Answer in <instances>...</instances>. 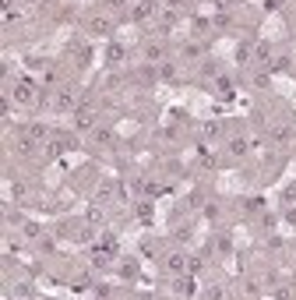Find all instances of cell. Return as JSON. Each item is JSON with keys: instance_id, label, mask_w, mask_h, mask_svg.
<instances>
[{"instance_id": "277c9868", "label": "cell", "mask_w": 296, "mask_h": 300, "mask_svg": "<svg viewBox=\"0 0 296 300\" xmlns=\"http://www.w3.org/2000/svg\"><path fill=\"white\" fill-rule=\"evenodd\" d=\"M222 74V64L215 60V57H205V64H201V78H219Z\"/></svg>"}, {"instance_id": "4fadbf2b", "label": "cell", "mask_w": 296, "mask_h": 300, "mask_svg": "<svg viewBox=\"0 0 296 300\" xmlns=\"http://www.w3.org/2000/svg\"><path fill=\"white\" fill-rule=\"evenodd\" d=\"M106 7H124V0H102Z\"/></svg>"}, {"instance_id": "7a4b0ae2", "label": "cell", "mask_w": 296, "mask_h": 300, "mask_svg": "<svg viewBox=\"0 0 296 300\" xmlns=\"http://www.w3.org/2000/svg\"><path fill=\"white\" fill-rule=\"evenodd\" d=\"M166 269H169L173 276H183V269H187V258H183L180 251H173V254L166 258Z\"/></svg>"}, {"instance_id": "9c48e42d", "label": "cell", "mask_w": 296, "mask_h": 300, "mask_svg": "<svg viewBox=\"0 0 296 300\" xmlns=\"http://www.w3.org/2000/svg\"><path fill=\"white\" fill-rule=\"evenodd\" d=\"M14 99H18V102H28V99H32V89H28V82H18V85H14Z\"/></svg>"}, {"instance_id": "5b68a950", "label": "cell", "mask_w": 296, "mask_h": 300, "mask_svg": "<svg viewBox=\"0 0 296 300\" xmlns=\"http://www.w3.org/2000/svg\"><path fill=\"white\" fill-rule=\"evenodd\" d=\"M92 35H113V21H109V18H92Z\"/></svg>"}, {"instance_id": "7c38bea8", "label": "cell", "mask_w": 296, "mask_h": 300, "mask_svg": "<svg viewBox=\"0 0 296 300\" xmlns=\"http://www.w3.org/2000/svg\"><path fill=\"white\" fill-rule=\"evenodd\" d=\"M286 222H289V226H296V208H286Z\"/></svg>"}, {"instance_id": "8fae6325", "label": "cell", "mask_w": 296, "mask_h": 300, "mask_svg": "<svg viewBox=\"0 0 296 300\" xmlns=\"http://www.w3.org/2000/svg\"><path fill=\"white\" fill-rule=\"evenodd\" d=\"M282 7V0H265V11H279Z\"/></svg>"}, {"instance_id": "6da1fadb", "label": "cell", "mask_w": 296, "mask_h": 300, "mask_svg": "<svg viewBox=\"0 0 296 300\" xmlns=\"http://www.w3.org/2000/svg\"><path fill=\"white\" fill-rule=\"evenodd\" d=\"M169 293H173V297H191V293H194V279H191V276H176L173 286H169Z\"/></svg>"}, {"instance_id": "3957f363", "label": "cell", "mask_w": 296, "mask_h": 300, "mask_svg": "<svg viewBox=\"0 0 296 300\" xmlns=\"http://www.w3.org/2000/svg\"><path fill=\"white\" fill-rule=\"evenodd\" d=\"M95 124V113H92V109L85 106V109H78V113H74V127H78V131H88Z\"/></svg>"}, {"instance_id": "52a82bcc", "label": "cell", "mask_w": 296, "mask_h": 300, "mask_svg": "<svg viewBox=\"0 0 296 300\" xmlns=\"http://www.w3.org/2000/svg\"><path fill=\"white\" fill-rule=\"evenodd\" d=\"M229 156H233V159L247 156V138H233V141H229Z\"/></svg>"}, {"instance_id": "30bf717a", "label": "cell", "mask_w": 296, "mask_h": 300, "mask_svg": "<svg viewBox=\"0 0 296 300\" xmlns=\"http://www.w3.org/2000/svg\"><path fill=\"white\" fill-rule=\"evenodd\" d=\"M265 208V198H247V205H243V212H261Z\"/></svg>"}, {"instance_id": "ba28073f", "label": "cell", "mask_w": 296, "mask_h": 300, "mask_svg": "<svg viewBox=\"0 0 296 300\" xmlns=\"http://www.w3.org/2000/svg\"><path fill=\"white\" fill-rule=\"evenodd\" d=\"M180 57H183V60H194V57H201V46H198V43H183V46H180Z\"/></svg>"}, {"instance_id": "8992f818", "label": "cell", "mask_w": 296, "mask_h": 300, "mask_svg": "<svg viewBox=\"0 0 296 300\" xmlns=\"http://www.w3.org/2000/svg\"><path fill=\"white\" fill-rule=\"evenodd\" d=\"M120 60H124V46H117V43H113V46L106 50V64H109V67H117Z\"/></svg>"}]
</instances>
